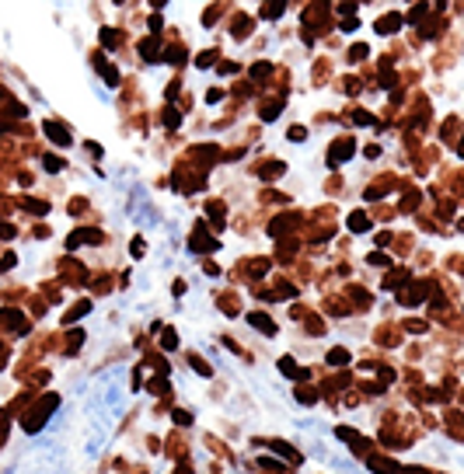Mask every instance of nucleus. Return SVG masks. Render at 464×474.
I'll return each mask as SVG.
<instances>
[{"instance_id":"f257e3e1","label":"nucleus","mask_w":464,"mask_h":474,"mask_svg":"<svg viewBox=\"0 0 464 474\" xmlns=\"http://www.w3.org/2000/svg\"><path fill=\"white\" fill-rule=\"evenodd\" d=\"M56 405H60V398H56V394H49V398H42V405H38L35 412H28L21 425H25L28 432H38V429H42V425H46V418H49V412H53Z\"/></svg>"},{"instance_id":"f03ea898","label":"nucleus","mask_w":464,"mask_h":474,"mask_svg":"<svg viewBox=\"0 0 464 474\" xmlns=\"http://www.w3.org/2000/svg\"><path fill=\"white\" fill-rule=\"evenodd\" d=\"M94 241H101V230L84 227V230H77V234H70V237H66V248L73 251V248H81V244H94Z\"/></svg>"},{"instance_id":"7ed1b4c3","label":"nucleus","mask_w":464,"mask_h":474,"mask_svg":"<svg viewBox=\"0 0 464 474\" xmlns=\"http://www.w3.org/2000/svg\"><path fill=\"white\" fill-rule=\"evenodd\" d=\"M140 56H143L147 63H157V59H161V42H157V35H150V38H143V42H140Z\"/></svg>"},{"instance_id":"20e7f679","label":"nucleus","mask_w":464,"mask_h":474,"mask_svg":"<svg viewBox=\"0 0 464 474\" xmlns=\"http://www.w3.org/2000/svg\"><path fill=\"white\" fill-rule=\"evenodd\" d=\"M188 248H192V251H199V255H206V251H213V248H217V241H210V237H206V230H203V227H196V234H192V241H188Z\"/></svg>"},{"instance_id":"39448f33","label":"nucleus","mask_w":464,"mask_h":474,"mask_svg":"<svg viewBox=\"0 0 464 474\" xmlns=\"http://www.w3.org/2000/svg\"><path fill=\"white\" fill-rule=\"evenodd\" d=\"M345 157H353V140H342V143H335L332 147V153H328V164L335 168V164H342Z\"/></svg>"},{"instance_id":"423d86ee","label":"nucleus","mask_w":464,"mask_h":474,"mask_svg":"<svg viewBox=\"0 0 464 474\" xmlns=\"http://www.w3.org/2000/svg\"><path fill=\"white\" fill-rule=\"evenodd\" d=\"M426 293H430V286H426V283H415V286H412V290H405L398 300H402L405 307H415V303H419L422 296H426Z\"/></svg>"},{"instance_id":"0eeeda50","label":"nucleus","mask_w":464,"mask_h":474,"mask_svg":"<svg viewBox=\"0 0 464 474\" xmlns=\"http://www.w3.org/2000/svg\"><path fill=\"white\" fill-rule=\"evenodd\" d=\"M248 325L258 328V331H265V335H276V321H273V318H265V314H258V310L248 314Z\"/></svg>"},{"instance_id":"6e6552de","label":"nucleus","mask_w":464,"mask_h":474,"mask_svg":"<svg viewBox=\"0 0 464 474\" xmlns=\"http://www.w3.org/2000/svg\"><path fill=\"white\" fill-rule=\"evenodd\" d=\"M42 129H46V136H49L53 143H60V147H66V143H73V140H70V133H66V129L60 126V122H46Z\"/></svg>"},{"instance_id":"1a4fd4ad","label":"nucleus","mask_w":464,"mask_h":474,"mask_svg":"<svg viewBox=\"0 0 464 474\" xmlns=\"http://www.w3.org/2000/svg\"><path fill=\"white\" fill-rule=\"evenodd\" d=\"M402 21H405L402 14H384V18H377V31H380V35H391V31H398Z\"/></svg>"},{"instance_id":"9d476101","label":"nucleus","mask_w":464,"mask_h":474,"mask_svg":"<svg viewBox=\"0 0 464 474\" xmlns=\"http://www.w3.org/2000/svg\"><path fill=\"white\" fill-rule=\"evenodd\" d=\"M94 66H98V70L105 73V81H108V88H119V70H115L112 63H105V59L98 56V59H94Z\"/></svg>"},{"instance_id":"9b49d317","label":"nucleus","mask_w":464,"mask_h":474,"mask_svg":"<svg viewBox=\"0 0 464 474\" xmlns=\"http://www.w3.org/2000/svg\"><path fill=\"white\" fill-rule=\"evenodd\" d=\"M279 370H283L286 377H297V380H307V370H304V366H293V359H290V356H283V359H279Z\"/></svg>"},{"instance_id":"f8f14e48","label":"nucleus","mask_w":464,"mask_h":474,"mask_svg":"<svg viewBox=\"0 0 464 474\" xmlns=\"http://www.w3.org/2000/svg\"><path fill=\"white\" fill-rule=\"evenodd\" d=\"M367 464H370V471H388V474H398V471H402L395 460H384V457H370Z\"/></svg>"},{"instance_id":"ddd939ff","label":"nucleus","mask_w":464,"mask_h":474,"mask_svg":"<svg viewBox=\"0 0 464 474\" xmlns=\"http://www.w3.org/2000/svg\"><path fill=\"white\" fill-rule=\"evenodd\" d=\"M269 450H273V453H279V457H286V460H300V457H297V453H293L283 440H273V443H269Z\"/></svg>"},{"instance_id":"4468645a","label":"nucleus","mask_w":464,"mask_h":474,"mask_svg":"<svg viewBox=\"0 0 464 474\" xmlns=\"http://www.w3.org/2000/svg\"><path fill=\"white\" fill-rule=\"evenodd\" d=\"M4 325H11L14 331H25V328H28L25 318H21V314H14V310H4Z\"/></svg>"},{"instance_id":"2eb2a0df","label":"nucleus","mask_w":464,"mask_h":474,"mask_svg":"<svg viewBox=\"0 0 464 474\" xmlns=\"http://www.w3.org/2000/svg\"><path fill=\"white\" fill-rule=\"evenodd\" d=\"M370 227V220H367V213H353L349 216V230H356V234H363Z\"/></svg>"},{"instance_id":"dca6fc26","label":"nucleus","mask_w":464,"mask_h":474,"mask_svg":"<svg viewBox=\"0 0 464 474\" xmlns=\"http://www.w3.org/2000/svg\"><path fill=\"white\" fill-rule=\"evenodd\" d=\"M88 310H91V303H88V300H81V303H77V307H73V310L66 314V318H63V321L70 325V321H77V318H84V314H88Z\"/></svg>"},{"instance_id":"f3484780","label":"nucleus","mask_w":464,"mask_h":474,"mask_svg":"<svg viewBox=\"0 0 464 474\" xmlns=\"http://www.w3.org/2000/svg\"><path fill=\"white\" fill-rule=\"evenodd\" d=\"M328 363H332V366H345V363H349V352H345V349H332V352H328Z\"/></svg>"},{"instance_id":"a211bd4d","label":"nucleus","mask_w":464,"mask_h":474,"mask_svg":"<svg viewBox=\"0 0 464 474\" xmlns=\"http://www.w3.org/2000/svg\"><path fill=\"white\" fill-rule=\"evenodd\" d=\"M248 31H251V21H248V18H238V21H234V38H248Z\"/></svg>"},{"instance_id":"6ab92c4d","label":"nucleus","mask_w":464,"mask_h":474,"mask_svg":"<svg viewBox=\"0 0 464 474\" xmlns=\"http://www.w3.org/2000/svg\"><path fill=\"white\" fill-rule=\"evenodd\" d=\"M290 223H293L290 216H279V220H273V227H269V234H273V237H279V234H283V230H286Z\"/></svg>"},{"instance_id":"aec40b11","label":"nucleus","mask_w":464,"mask_h":474,"mask_svg":"<svg viewBox=\"0 0 464 474\" xmlns=\"http://www.w3.org/2000/svg\"><path fill=\"white\" fill-rule=\"evenodd\" d=\"M279 175H283V164H279V161H273V164L262 168V178H279Z\"/></svg>"},{"instance_id":"412c9836","label":"nucleus","mask_w":464,"mask_h":474,"mask_svg":"<svg viewBox=\"0 0 464 474\" xmlns=\"http://www.w3.org/2000/svg\"><path fill=\"white\" fill-rule=\"evenodd\" d=\"M101 46H119V31H112V28H101Z\"/></svg>"},{"instance_id":"4be33fe9","label":"nucleus","mask_w":464,"mask_h":474,"mask_svg":"<svg viewBox=\"0 0 464 474\" xmlns=\"http://www.w3.org/2000/svg\"><path fill=\"white\" fill-rule=\"evenodd\" d=\"M178 122H182V115H178L175 108H164V126H168V129H175Z\"/></svg>"},{"instance_id":"5701e85b","label":"nucleus","mask_w":464,"mask_h":474,"mask_svg":"<svg viewBox=\"0 0 464 474\" xmlns=\"http://www.w3.org/2000/svg\"><path fill=\"white\" fill-rule=\"evenodd\" d=\"M297 398H300L304 405H314V401H318V394H314L311 387H300V390H297Z\"/></svg>"},{"instance_id":"b1692460","label":"nucleus","mask_w":464,"mask_h":474,"mask_svg":"<svg viewBox=\"0 0 464 474\" xmlns=\"http://www.w3.org/2000/svg\"><path fill=\"white\" fill-rule=\"evenodd\" d=\"M283 11H286L283 4H265V7H262V18H279Z\"/></svg>"},{"instance_id":"393cba45","label":"nucleus","mask_w":464,"mask_h":474,"mask_svg":"<svg viewBox=\"0 0 464 474\" xmlns=\"http://www.w3.org/2000/svg\"><path fill=\"white\" fill-rule=\"evenodd\" d=\"M276 115H279V101H273V105H265V108H262V118H265V122H273Z\"/></svg>"},{"instance_id":"a878e982","label":"nucleus","mask_w":464,"mask_h":474,"mask_svg":"<svg viewBox=\"0 0 464 474\" xmlns=\"http://www.w3.org/2000/svg\"><path fill=\"white\" fill-rule=\"evenodd\" d=\"M213 63H217V53H199V59H196V66H203V70L213 66Z\"/></svg>"},{"instance_id":"bb28decb","label":"nucleus","mask_w":464,"mask_h":474,"mask_svg":"<svg viewBox=\"0 0 464 474\" xmlns=\"http://www.w3.org/2000/svg\"><path fill=\"white\" fill-rule=\"evenodd\" d=\"M42 164H46V171H53V175H56V171H63V161H60V157H46Z\"/></svg>"},{"instance_id":"cd10ccee","label":"nucleus","mask_w":464,"mask_h":474,"mask_svg":"<svg viewBox=\"0 0 464 474\" xmlns=\"http://www.w3.org/2000/svg\"><path fill=\"white\" fill-rule=\"evenodd\" d=\"M164 59H168V63H182L185 56H182V49H178V46H171V49L164 53Z\"/></svg>"},{"instance_id":"c85d7f7f","label":"nucleus","mask_w":464,"mask_h":474,"mask_svg":"<svg viewBox=\"0 0 464 474\" xmlns=\"http://www.w3.org/2000/svg\"><path fill=\"white\" fill-rule=\"evenodd\" d=\"M353 122H360V126H373V115H367V112H353Z\"/></svg>"},{"instance_id":"c756f323","label":"nucleus","mask_w":464,"mask_h":474,"mask_svg":"<svg viewBox=\"0 0 464 474\" xmlns=\"http://www.w3.org/2000/svg\"><path fill=\"white\" fill-rule=\"evenodd\" d=\"M265 73H269V63H255V66H251V77H255V81H262Z\"/></svg>"},{"instance_id":"7c9ffc66","label":"nucleus","mask_w":464,"mask_h":474,"mask_svg":"<svg viewBox=\"0 0 464 474\" xmlns=\"http://www.w3.org/2000/svg\"><path fill=\"white\" fill-rule=\"evenodd\" d=\"M171 418H175L178 425H188V422H192V415H188V412H182V408H175V415H171Z\"/></svg>"},{"instance_id":"2f4dec72","label":"nucleus","mask_w":464,"mask_h":474,"mask_svg":"<svg viewBox=\"0 0 464 474\" xmlns=\"http://www.w3.org/2000/svg\"><path fill=\"white\" fill-rule=\"evenodd\" d=\"M422 14H426V4H415V7L408 11V21H419Z\"/></svg>"},{"instance_id":"473e14b6","label":"nucleus","mask_w":464,"mask_h":474,"mask_svg":"<svg viewBox=\"0 0 464 474\" xmlns=\"http://www.w3.org/2000/svg\"><path fill=\"white\" fill-rule=\"evenodd\" d=\"M304 136H307V129H304V126H293V129H290V140H293V143H300Z\"/></svg>"},{"instance_id":"72a5a7b5","label":"nucleus","mask_w":464,"mask_h":474,"mask_svg":"<svg viewBox=\"0 0 464 474\" xmlns=\"http://www.w3.org/2000/svg\"><path fill=\"white\" fill-rule=\"evenodd\" d=\"M150 390H154V394H168V380H154Z\"/></svg>"},{"instance_id":"f704fd0d","label":"nucleus","mask_w":464,"mask_h":474,"mask_svg":"<svg viewBox=\"0 0 464 474\" xmlns=\"http://www.w3.org/2000/svg\"><path fill=\"white\" fill-rule=\"evenodd\" d=\"M192 366H196V373H203V377H210V373H213V370H210L203 359H192Z\"/></svg>"},{"instance_id":"c9c22d12","label":"nucleus","mask_w":464,"mask_h":474,"mask_svg":"<svg viewBox=\"0 0 464 474\" xmlns=\"http://www.w3.org/2000/svg\"><path fill=\"white\" fill-rule=\"evenodd\" d=\"M363 56H367V46H353L349 49V59H363Z\"/></svg>"},{"instance_id":"e433bc0d","label":"nucleus","mask_w":464,"mask_h":474,"mask_svg":"<svg viewBox=\"0 0 464 474\" xmlns=\"http://www.w3.org/2000/svg\"><path fill=\"white\" fill-rule=\"evenodd\" d=\"M178 345V338H175V331H164V349H175Z\"/></svg>"},{"instance_id":"4c0bfd02","label":"nucleus","mask_w":464,"mask_h":474,"mask_svg":"<svg viewBox=\"0 0 464 474\" xmlns=\"http://www.w3.org/2000/svg\"><path fill=\"white\" fill-rule=\"evenodd\" d=\"M143 255V237H136V241H133V258H140Z\"/></svg>"},{"instance_id":"58836bf2","label":"nucleus","mask_w":464,"mask_h":474,"mask_svg":"<svg viewBox=\"0 0 464 474\" xmlns=\"http://www.w3.org/2000/svg\"><path fill=\"white\" fill-rule=\"evenodd\" d=\"M398 474H430V471H426V467H402Z\"/></svg>"},{"instance_id":"ea45409f","label":"nucleus","mask_w":464,"mask_h":474,"mask_svg":"<svg viewBox=\"0 0 464 474\" xmlns=\"http://www.w3.org/2000/svg\"><path fill=\"white\" fill-rule=\"evenodd\" d=\"M370 262L373 265H391V258H384V255H370Z\"/></svg>"},{"instance_id":"a19ab883","label":"nucleus","mask_w":464,"mask_h":474,"mask_svg":"<svg viewBox=\"0 0 464 474\" xmlns=\"http://www.w3.org/2000/svg\"><path fill=\"white\" fill-rule=\"evenodd\" d=\"M220 98H223V91H220V88H217V91H210V94H206V101H210V105H213V101H220Z\"/></svg>"},{"instance_id":"79ce46f5","label":"nucleus","mask_w":464,"mask_h":474,"mask_svg":"<svg viewBox=\"0 0 464 474\" xmlns=\"http://www.w3.org/2000/svg\"><path fill=\"white\" fill-rule=\"evenodd\" d=\"M175 474H188V467H178V471H175Z\"/></svg>"}]
</instances>
